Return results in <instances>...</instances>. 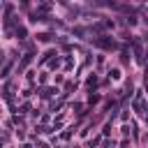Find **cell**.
<instances>
[{
	"instance_id": "6da1fadb",
	"label": "cell",
	"mask_w": 148,
	"mask_h": 148,
	"mask_svg": "<svg viewBox=\"0 0 148 148\" xmlns=\"http://www.w3.org/2000/svg\"><path fill=\"white\" fill-rule=\"evenodd\" d=\"M109 76H111V79H120V72H118V69H111Z\"/></svg>"
}]
</instances>
